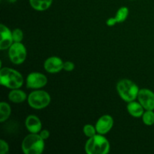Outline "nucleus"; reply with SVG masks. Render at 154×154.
I'll list each match as a JSON object with an SVG mask.
<instances>
[{
	"label": "nucleus",
	"instance_id": "22",
	"mask_svg": "<svg viewBox=\"0 0 154 154\" xmlns=\"http://www.w3.org/2000/svg\"><path fill=\"white\" fill-rule=\"evenodd\" d=\"M75 65L73 62L72 61H66L64 62V65H63V70L66 72H71L75 69Z\"/></svg>",
	"mask_w": 154,
	"mask_h": 154
},
{
	"label": "nucleus",
	"instance_id": "15",
	"mask_svg": "<svg viewBox=\"0 0 154 154\" xmlns=\"http://www.w3.org/2000/svg\"><path fill=\"white\" fill-rule=\"evenodd\" d=\"M54 0H29L30 6L37 11H45L52 5Z\"/></svg>",
	"mask_w": 154,
	"mask_h": 154
},
{
	"label": "nucleus",
	"instance_id": "23",
	"mask_svg": "<svg viewBox=\"0 0 154 154\" xmlns=\"http://www.w3.org/2000/svg\"><path fill=\"white\" fill-rule=\"evenodd\" d=\"M38 134L44 140H45V141L50 138V135H51V134H50V132L48 129H42Z\"/></svg>",
	"mask_w": 154,
	"mask_h": 154
},
{
	"label": "nucleus",
	"instance_id": "12",
	"mask_svg": "<svg viewBox=\"0 0 154 154\" xmlns=\"http://www.w3.org/2000/svg\"><path fill=\"white\" fill-rule=\"evenodd\" d=\"M25 126L29 133H39L42 129V122L38 117L30 114L26 118Z\"/></svg>",
	"mask_w": 154,
	"mask_h": 154
},
{
	"label": "nucleus",
	"instance_id": "5",
	"mask_svg": "<svg viewBox=\"0 0 154 154\" xmlns=\"http://www.w3.org/2000/svg\"><path fill=\"white\" fill-rule=\"evenodd\" d=\"M51 102V96L45 90L39 89L34 90L28 95L27 103L30 108L35 110H42L49 106Z\"/></svg>",
	"mask_w": 154,
	"mask_h": 154
},
{
	"label": "nucleus",
	"instance_id": "9",
	"mask_svg": "<svg viewBox=\"0 0 154 154\" xmlns=\"http://www.w3.org/2000/svg\"><path fill=\"white\" fill-rule=\"evenodd\" d=\"M114 124V118L109 114H104L98 119L95 126L97 133L105 135L112 129Z\"/></svg>",
	"mask_w": 154,
	"mask_h": 154
},
{
	"label": "nucleus",
	"instance_id": "11",
	"mask_svg": "<svg viewBox=\"0 0 154 154\" xmlns=\"http://www.w3.org/2000/svg\"><path fill=\"white\" fill-rule=\"evenodd\" d=\"M0 50L1 51H5V50H8V48L11 46L12 44L14 43L13 35H12V31L2 23L0 25Z\"/></svg>",
	"mask_w": 154,
	"mask_h": 154
},
{
	"label": "nucleus",
	"instance_id": "16",
	"mask_svg": "<svg viewBox=\"0 0 154 154\" xmlns=\"http://www.w3.org/2000/svg\"><path fill=\"white\" fill-rule=\"evenodd\" d=\"M11 114V108L6 102H0V122L4 123L10 117Z\"/></svg>",
	"mask_w": 154,
	"mask_h": 154
},
{
	"label": "nucleus",
	"instance_id": "13",
	"mask_svg": "<svg viewBox=\"0 0 154 154\" xmlns=\"http://www.w3.org/2000/svg\"><path fill=\"white\" fill-rule=\"evenodd\" d=\"M126 110H127L129 115L133 117H135V118L141 117V116L144 114V111H145L144 107L140 104V102L138 100L128 102L127 105H126Z\"/></svg>",
	"mask_w": 154,
	"mask_h": 154
},
{
	"label": "nucleus",
	"instance_id": "2",
	"mask_svg": "<svg viewBox=\"0 0 154 154\" xmlns=\"http://www.w3.org/2000/svg\"><path fill=\"white\" fill-rule=\"evenodd\" d=\"M84 150L87 154H107L111 150V144L105 135L97 133L94 136L88 138Z\"/></svg>",
	"mask_w": 154,
	"mask_h": 154
},
{
	"label": "nucleus",
	"instance_id": "20",
	"mask_svg": "<svg viewBox=\"0 0 154 154\" xmlns=\"http://www.w3.org/2000/svg\"><path fill=\"white\" fill-rule=\"evenodd\" d=\"M14 42H22L23 40V32L21 29L16 28L12 31Z\"/></svg>",
	"mask_w": 154,
	"mask_h": 154
},
{
	"label": "nucleus",
	"instance_id": "14",
	"mask_svg": "<svg viewBox=\"0 0 154 154\" xmlns=\"http://www.w3.org/2000/svg\"><path fill=\"white\" fill-rule=\"evenodd\" d=\"M8 97L9 101L11 102H13V103L15 104H20L23 103L25 101H27L28 96L23 90H20V88H19L11 90Z\"/></svg>",
	"mask_w": 154,
	"mask_h": 154
},
{
	"label": "nucleus",
	"instance_id": "17",
	"mask_svg": "<svg viewBox=\"0 0 154 154\" xmlns=\"http://www.w3.org/2000/svg\"><path fill=\"white\" fill-rule=\"evenodd\" d=\"M129 14V10L126 6H122L117 11L115 14V19L117 20V23H123L128 18Z\"/></svg>",
	"mask_w": 154,
	"mask_h": 154
},
{
	"label": "nucleus",
	"instance_id": "18",
	"mask_svg": "<svg viewBox=\"0 0 154 154\" xmlns=\"http://www.w3.org/2000/svg\"><path fill=\"white\" fill-rule=\"evenodd\" d=\"M143 123L147 126L154 125V110H145L141 116Z\"/></svg>",
	"mask_w": 154,
	"mask_h": 154
},
{
	"label": "nucleus",
	"instance_id": "7",
	"mask_svg": "<svg viewBox=\"0 0 154 154\" xmlns=\"http://www.w3.org/2000/svg\"><path fill=\"white\" fill-rule=\"evenodd\" d=\"M48 79L47 76L42 72H32L29 74L26 78V87L31 90H39L48 84Z\"/></svg>",
	"mask_w": 154,
	"mask_h": 154
},
{
	"label": "nucleus",
	"instance_id": "24",
	"mask_svg": "<svg viewBox=\"0 0 154 154\" xmlns=\"http://www.w3.org/2000/svg\"><path fill=\"white\" fill-rule=\"evenodd\" d=\"M116 24H117V20H116L114 17L108 18V19L106 20V25L108 26H115Z\"/></svg>",
	"mask_w": 154,
	"mask_h": 154
},
{
	"label": "nucleus",
	"instance_id": "4",
	"mask_svg": "<svg viewBox=\"0 0 154 154\" xmlns=\"http://www.w3.org/2000/svg\"><path fill=\"white\" fill-rule=\"evenodd\" d=\"M140 89L138 86L129 79H122L117 84V92L118 96L125 102L137 100Z\"/></svg>",
	"mask_w": 154,
	"mask_h": 154
},
{
	"label": "nucleus",
	"instance_id": "6",
	"mask_svg": "<svg viewBox=\"0 0 154 154\" xmlns=\"http://www.w3.org/2000/svg\"><path fill=\"white\" fill-rule=\"evenodd\" d=\"M8 58L14 65H21L27 57V50L22 42H14L8 48Z\"/></svg>",
	"mask_w": 154,
	"mask_h": 154
},
{
	"label": "nucleus",
	"instance_id": "10",
	"mask_svg": "<svg viewBox=\"0 0 154 154\" xmlns=\"http://www.w3.org/2000/svg\"><path fill=\"white\" fill-rule=\"evenodd\" d=\"M64 62L60 57L52 56L45 60L44 63V69L50 74H57L63 70Z\"/></svg>",
	"mask_w": 154,
	"mask_h": 154
},
{
	"label": "nucleus",
	"instance_id": "3",
	"mask_svg": "<svg viewBox=\"0 0 154 154\" xmlns=\"http://www.w3.org/2000/svg\"><path fill=\"white\" fill-rule=\"evenodd\" d=\"M45 148V140L38 133H29L21 143V150L24 154H42Z\"/></svg>",
	"mask_w": 154,
	"mask_h": 154
},
{
	"label": "nucleus",
	"instance_id": "26",
	"mask_svg": "<svg viewBox=\"0 0 154 154\" xmlns=\"http://www.w3.org/2000/svg\"><path fill=\"white\" fill-rule=\"evenodd\" d=\"M131 1H132V0H131Z\"/></svg>",
	"mask_w": 154,
	"mask_h": 154
},
{
	"label": "nucleus",
	"instance_id": "8",
	"mask_svg": "<svg viewBox=\"0 0 154 154\" xmlns=\"http://www.w3.org/2000/svg\"><path fill=\"white\" fill-rule=\"evenodd\" d=\"M137 100L145 110H154V93L150 89H140Z\"/></svg>",
	"mask_w": 154,
	"mask_h": 154
},
{
	"label": "nucleus",
	"instance_id": "21",
	"mask_svg": "<svg viewBox=\"0 0 154 154\" xmlns=\"http://www.w3.org/2000/svg\"><path fill=\"white\" fill-rule=\"evenodd\" d=\"M10 147L8 143L4 139L0 140V154H8L9 153Z\"/></svg>",
	"mask_w": 154,
	"mask_h": 154
},
{
	"label": "nucleus",
	"instance_id": "25",
	"mask_svg": "<svg viewBox=\"0 0 154 154\" xmlns=\"http://www.w3.org/2000/svg\"><path fill=\"white\" fill-rule=\"evenodd\" d=\"M8 2L10 3H15L17 0H8Z\"/></svg>",
	"mask_w": 154,
	"mask_h": 154
},
{
	"label": "nucleus",
	"instance_id": "19",
	"mask_svg": "<svg viewBox=\"0 0 154 154\" xmlns=\"http://www.w3.org/2000/svg\"><path fill=\"white\" fill-rule=\"evenodd\" d=\"M83 132L87 138H91L97 134L96 126L91 124H86L83 127Z\"/></svg>",
	"mask_w": 154,
	"mask_h": 154
},
{
	"label": "nucleus",
	"instance_id": "1",
	"mask_svg": "<svg viewBox=\"0 0 154 154\" xmlns=\"http://www.w3.org/2000/svg\"><path fill=\"white\" fill-rule=\"evenodd\" d=\"M0 84L9 90L19 89L23 85L24 78L22 74L16 69L3 67L0 70Z\"/></svg>",
	"mask_w": 154,
	"mask_h": 154
}]
</instances>
